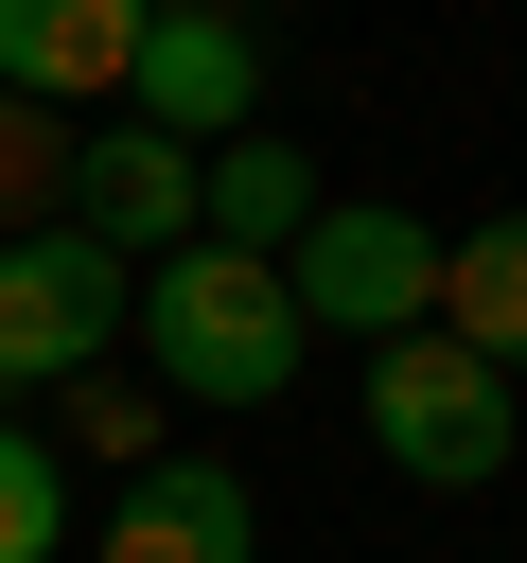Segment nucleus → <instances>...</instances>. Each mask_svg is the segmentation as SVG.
<instances>
[{
	"label": "nucleus",
	"instance_id": "obj_1",
	"mask_svg": "<svg viewBox=\"0 0 527 563\" xmlns=\"http://www.w3.org/2000/svg\"><path fill=\"white\" fill-rule=\"evenodd\" d=\"M141 369L193 405V422H264L281 387H299V299H281V264H228V246H176V264H141Z\"/></svg>",
	"mask_w": 527,
	"mask_h": 563
},
{
	"label": "nucleus",
	"instance_id": "obj_2",
	"mask_svg": "<svg viewBox=\"0 0 527 563\" xmlns=\"http://www.w3.org/2000/svg\"><path fill=\"white\" fill-rule=\"evenodd\" d=\"M369 457L422 475V493H492V475L527 457V387L474 369L457 334H386V352H369Z\"/></svg>",
	"mask_w": 527,
	"mask_h": 563
},
{
	"label": "nucleus",
	"instance_id": "obj_3",
	"mask_svg": "<svg viewBox=\"0 0 527 563\" xmlns=\"http://www.w3.org/2000/svg\"><path fill=\"white\" fill-rule=\"evenodd\" d=\"M281 299H299V334H422L439 317V229L404 211V194H316V229L281 246Z\"/></svg>",
	"mask_w": 527,
	"mask_h": 563
},
{
	"label": "nucleus",
	"instance_id": "obj_4",
	"mask_svg": "<svg viewBox=\"0 0 527 563\" xmlns=\"http://www.w3.org/2000/svg\"><path fill=\"white\" fill-rule=\"evenodd\" d=\"M123 299H141V282H123L88 229H18V246H0V405L88 387L105 334H123Z\"/></svg>",
	"mask_w": 527,
	"mask_h": 563
},
{
	"label": "nucleus",
	"instance_id": "obj_5",
	"mask_svg": "<svg viewBox=\"0 0 527 563\" xmlns=\"http://www.w3.org/2000/svg\"><path fill=\"white\" fill-rule=\"evenodd\" d=\"M123 123H141V141H176V158L246 141V123H264V35H246V18H211V0H141Z\"/></svg>",
	"mask_w": 527,
	"mask_h": 563
},
{
	"label": "nucleus",
	"instance_id": "obj_6",
	"mask_svg": "<svg viewBox=\"0 0 527 563\" xmlns=\"http://www.w3.org/2000/svg\"><path fill=\"white\" fill-rule=\"evenodd\" d=\"M53 229H88V246L141 282V264H176V246H193V158H176V141H141V123H88V141H70V194H53Z\"/></svg>",
	"mask_w": 527,
	"mask_h": 563
},
{
	"label": "nucleus",
	"instance_id": "obj_7",
	"mask_svg": "<svg viewBox=\"0 0 527 563\" xmlns=\"http://www.w3.org/2000/svg\"><path fill=\"white\" fill-rule=\"evenodd\" d=\"M105 563H264V510L228 457H141L105 510Z\"/></svg>",
	"mask_w": 527,
	"mask_h": 563
},
{
	"label": "nucleus",
	"instance_id": "obj_8",
	"mask_svg": "<svg viewBox=\"0 0 527 563\" xmlns=\"http://www.w3.org/2000/svg\"><path fill=\"white\" fill-rule=\"evenodd\" d=\"M141 0H0V88L18 106H123Z\"/></svg>",
	"mask_w": 527,
	"mask_h": 563
},
{
	"label": "nucleus",
	"instance_id": "obj_9",
	"mask_svg": "<svg viewBox=\"0 0 527 563\" xmlns=\"http://www.w3.org/2000/svg\"><path fill=\"white\" fill-rule=\"evenodd\" d=\"M299 229H316V158H299V141H264V123H246V141H211V158H193V246L281 264Z\"/></svg>",
	"mask_w": 527,
	"mask_h": 563
},
{
	"label": "nucleus",
	"instance_id": "obj_10",
	"mask_svg": "<svg viewBox=\"0 0 527 563\" xmlns=\"http://www.w3.org/2000/svg\"><path fill=\"white\" fill-rule=\"evenodd\" d=\"M422 334H457L474 369H509V387H527V211L439 229V317H422Z\"/></svg>",
	"mask_w": 527,
	"mask_h": 563
},
{
	"label": "nucleus",
	"instance_id": "obj_11",
	"mask_svg": "<svg viewBox=\"0 0 527 563\" xmlns=\"http://www.w3.org/2000/svg\"><path fill=\"white\" fill-rule=\"evenodd\" d=\"M0 563H70V457L35 422H0Z\"/></svg>",
	"mask_w": 527,
	"mask_h": 563
},
{
	"label": "nucleus",
	"instance_id": "obj_12",
	"mask_svg": "<svg viewBox=\"0 0 527 563\" xmlns=\"http://www.w3.org/2000/svg\"><path fill=\"white\" fill-rule=\"evenodd\" d=\"M53 194H70V123L0 88V246H18V229H53Z\"/></svg>",
	"mask_w": 527,
	"mask_h": 563
}]
</instances>
